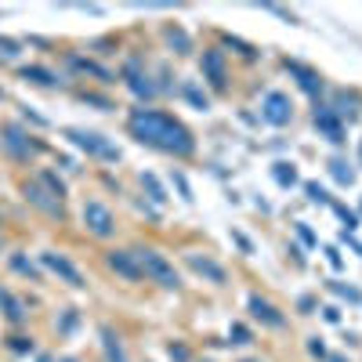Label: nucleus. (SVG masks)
Masks as SVG:
<instances>
[{
    "label": "nucleus",
    "mask_w": 362,
    "mask_h": 362,
    "mask_svg": "<svg viewBox=\"0 0 362 362\" xmlns=\"http://www.w3.org/2000/svg\"><path fill=\"white\" fill-rule=\"evenodd\" d=\"M40 181H44V185L51 188V193H55L58 200H66V185H62V178L55 174V170H44V174H40Z\"/></svg>",
    "instance_id": "27"
},
{
    "label": "nucleus",
    "mask_w": 362,
    "mask_h": 362,
    "mask_svg": "<svg viewBox=\"0 0 362 362\" xmlns=\"http://www.w3.org/2000/svg\"><path fill=\"white\" fill-rule=\"evenodd\" d=\"M76 319H80V315H76V312H69V315H66V319H62V333H69V330H73V326H76Z\"/></svg>",
    "instance_id": "44"
},
{
    "label": "nucleus",
    "mask_w": 362,
    "mask_h": 362,
    "mask_svg": "<svg viewBox=\"0 0 362 362\" xmlns=\"http://www.w3.org/2000/svg\"><path fill=\"white\" fill-rule=\"evenodd\" d=\"M297 308H301V315H312V312H315V297H301Z\"/></svg>",
    "instance_id": "42"
},
{
    "label": "nucleus",
    "mask_w": 362,
    "mask_h": 362,
    "mask_svg": "<svg viewBox=\"0 0 362 362\" xmlns=\"http://www.w3.org/2000/svg\"><path fill=\"white\" fill-rule=\"evenodd\" d=\"M326 258H330V265H333V268H344V258H340V250H337V246H326Z\"/></svg>",
    "instance_id": "41"
},
{
    "label": "nucleus",
    "mask_w": 362,
    "mask_h": 362,
    "mask_svg": "<svg viewBox=\"0 0 362 362\" xmlns=\"http://www.w3.org/2000/svg\"><path fill=\"white\" fill-rule=\"evenodd\" d=\"M326 362H348L344 355H326Z\"/></svg>",
    "instance_id": "45"
},
{
    "label": "nucleus",
    "mask_w": 362,
    "mask_h": 362,
    "mask_svg": "<svg viewBox=\"0 0 362 362\" xmlns=\"http://www.w3.org/2000/svg\"><path fill=\"white\" fill-rule=\"evenodd\" d=\"M163 36H167V44L174 48V55H188V51H193V40H188V33L181 26H167Z\"/></svg>",
    "instance_id": "21"
},
{
    "label": "nucleus",
    "mask_w": 362,
    "mask_h": 362,
    "mask_svg": "<svg viewBox=\"0 0 362 362\" xmlns=\"http://www.w3.org/2000/svg\"><path fill=\"white\" fill-rule=\"evenodd\" d=\"M185 265L193 268L196 275H203L207 283H214V286H225V283H228V272H225V265H218L214 258H207V253L188 250V253H185Z\"/></svg>",
    "instance_id": "12"
},
{
    "label": "nucleus",
    "mask_w": 362,
    "mask_h": 362,
    "mask_svg": "<svg viewBox=\"0 0 362 362\" xmlns=\"http://www.w3.org/2000/svg\"><path fill=\"white\" fill-rule=\"evenodd\" d=\"M18 76H22L26 83H40V88H58V76L51 73V69H44V66H22L18 69Z\"/></svg>",
    "instance_id": "18"
},
{
    "label": "nucleus",
    "mask_w": 362,
    "mask_h": 362,
    "mask_svg": "<svg viewBox=\"0 0 362 362\" xmlns=\"http://www.w3.org/2000/svg\"><path fill=\"white\" fill-rule=\"evenodd\" d=\"M243 362H258V358H243Z\"/></svg>",
    "instance_id": "48"
},
{
    "label": "nucleus",
    "mask_w": 362,
    "mask_h": 362,
    "mask_svg": "<svg viewBox=\"0 0 362 362\" xmlns=\"http://www.w3.org/2000/svg\"><path fill=\"white\" fill-rule=\"evenodd\" d=\"M330 207H333V214H337L340 221L348 225V232H355V228H358V214H355V210H348V207H340V203H330Z\"/></svg>",
    "instance_id": "29"
},
{
    "label": "nucleus",
    "mask_w": 362,
    "mask_h": 362,
    "mask_svg": "<svg viewBox=\"0 0 362 362\" xmlns=\"http://www.w3.org/2000/svg\"><path fill=\"white\" fill-rule=\"evenodd\" d=\"M355 105H358V98H355V95H348V91H337L330 109H333L340 120H344V116H348V120H355Z\"/></svg>",
    "instance_id": "22"
},
{
    "label": "nucleus",
    "mask_w": 362,
    "mask_h": 362,
    "mask_svg": "<svg viewBox=\"0 0 362 362\" xmlns=\"http://www.w3.org/2000/svg\"><path fill=\"white\" fill-rule=\"evenodd\" d=\"M261 120L272 123V127H286V123L293 120V102H290V95L268 91V95L261 98Z\"/></svg>",
    "instance_id": "9"
},
{
    "label": "nucleus",
    "mask_w": 362,
    "mask_h": 362,
    "mask_svg": "<svg viewBox=\"0 0 362 362\" xmlns=\"http://www.w3.org/2000/svg\"><path fill=\"white\" fill-rule=\"evenodd\" d=\"M326 167H330V178H333L337 185H344V188L355 185V170H351V163H348L344 156H333Z\"/></svg>",
    "instance_id": "20"
},
{
    "label": "nucleus",
    "mask_w": 362,
    "mask_h": 362,
    "mask_svg": "<svg viewBox=\"0 0 362 362\" xmlns=\"http://www.w3.org/2000/svg\"><path fill=\"white\" fill-rule=\"evenodd\" d=\"M11 351H33V337L15 333V337H11Z\"/></svg>",
    "instance_id": "37"
},
{
    "label": "nucleus",
    "mask_w": 362,
    "mask_h": 362,
    "mask_svg": "<svg viewBox=\"0 0 362 362\" xmlns=\"http://www.w3.org/2000/svg\"><path fill=\"white\" fill-rule=\"evenodd\" d=\"M83 228H88L91 236H98V239H113L116 236L113 210L105 203H98V200H88V203H83Z\"/></svg>",
    "instance_id": "5"
},
{
    "label": "nucleus",
    "mask_w": 362,
    "mask_h": 362,
    "mask_svg": "<svg viewBox=\"0 0 362 362\" xmlns=\"http://www.w3.org/2000/svg\"><path fill=\"white\" fill-rule=\"evenodd\" d=\"M18 55H22V44L11 36H0V58H18Z\"/></svg>",
    "instance_id": "30"
},
{
    "label": "nucleus",
    "mask_w": 362,
    "mask_h": 362,
    "mask_svg": "<svg viewBox=\"0 0 362 362\" xmlns=\"http://www.w3.org/2000/svg\"><path fill=\"white\" fill-rule=\"evenodd\" d=\"M312 120H315V127H319V134H323L326 141H333V145H344L348 138V131H344V120H340L333 109H330V105L326 102H319L315 105V113H312Z\"/></svg>",
    "instance_id": "10"
},
{
    "label": "nucleus",
    "mask_w": 362,
    "mask_h": 362,
    "mask_svg": "<svg viewBox=\"0 0 362 362\" xmlns=\"http://www.w3.org/2000/svg\"><path fill=\"white\" fill-rule=\"evenodd\" d=\"M181 98H185V102H193L200 113H207V109H210V98L196 88V83H181Z\"/></svg>",
    "instance_id": "24"
},
{
    "label": "nucleus",
    "mask_w": 362,
    "mask_h": 362,
    "mask_svg": "<svg viewBox=\"0 0 362 362\" xmlns=\"http://www.w3.org/2000/svg\"><path fill=\"white\" fill-rule=\"evenodd\" d=\"M141 188L148 193V200H153V203H167V193H163V185H160V178H156V174L141 170Z\"/></svg>",
    "instance_id": "23"
},
{
    "label": "nucleus",
    "mask_w": 362,
    "mask_h": 362,
    "mask_svg": "<svg viewBox=\"0 0 362 362\" xmlns=\"http://www.w3.org/2000/svg\"><path fill=\"white\" fill-rule=\"evenodd\" d=\"M272 178L279 181L283 188H290V185H297V167L293 163H275L272 167Z\"/></svg>",
    "instance_id": "25"
},
{
    "label": "nucleus",
    "mask_w": 362,
    "mask_h": 362,
    "mask_svg": "<svg viewBox=\"0 0 362 362\" xmlns=\"http://www.w3.org/2000/svg\"><path fill=\"white\" fill-rule=\"evenodd\" d=\"M69 66L76 69V73H83V76H95V80H102V83H113L116 76L105 69V66H98V62H91V58H83V55H69Z\"/></svg>",
    "instance_id": "16"
},
{
    "label": "nucleus",
    "mask_w": 362,
    "mask_h": 362,
    "mask_svg": "<svg viewBox=\"0 0 362 362\" xmlns=\"http://www.w3.org/2000/svg\"><path fill=\"white\" fill-rule=\"evenodd\" d=\"M330 290H333V293H340V297H348L351 305H362V293H358L355 286H344V283H330Z\"/></svg>",
    "instance_id": "32"
},
{
    "label": "nucleus",
    "mask_w": 362,
    "mask_h": 362,
    "mask_svg": "<svg viewBox=\"0 0 362 362\" xmlns=\"http://www.w3.org/2000/svg\"><path fill=\"white\" fill-rule=\"evenodd\" d=\"M261 11H268V15H279V18H286V22H297V18L286 11V8H275V4H261Z\"/></svg>",
    "instance_id": "40"
},
{
    "label": "nucleus",
    "mask_w": 362,
    "mask_h": 362,
    "mask_svg": "<svg viewBox=\"0 0 362 362\" xmlns=\"http://www.w3.org/2000/svg\"><path fill=\"white\" fill-rule=\"evenodd\" d=\"M323 319H326V323H340V308L326 305V308H323Z\"/></svg>",
    "instance_id": "43"
},
{
    "label": "nucleus",
    "mask_w": 362,
    "mask_h": 362,
    "mask_svg": "<svg viewBox=\"0 0 362 362\" xmlns=\"http://www.w3.org/2000/svg\"><path fill=\"white\" fill-rule=\"evenodd\" d=\"M228 337H232V344H250V340H253L243 323H232V333H228Z\"/></svg>",
    "instance_id": "33"
},
{
    "label": "nucleus",
    "mask_w": 362,
    "mask_h": 362,
    "mask_svg": "<svg viewBox=\"0 0 362 362\" xmlns=\"http://www.w3.org/2000/svg\"><path fill=\"white\" fill-rule=\"evenodd\" d=\"M286 66V73L297 80V88H301L305 95H323V76H319V69H312V66H305V62H293V58H286L283 62Z\"/></svg>",
    "instance_id": "15"
},
{
    "label": "nucleus",
    "mask_w": 362,
    "mask_h": 362,
    "mask_svg": "<svg viewBox=\"0 0 362 362\" xmlns=\"http://www.w3.org/2000/svg\"><path fill=\"white\" fill-rule=\"evenodd\" d=\"M11 268H15L18 275H26V279H33V283L40 279V268H36L33 261H26L22 253H11Z\"/></svg>",
    "instance_id": "26"
},
{
    "label": "nucleus",
    "mask_w": 362,
    "mask_h": 362,
    "mask_svg": "<svg viewBox=\"0 0 362 362\" xmlns=\"http://www.w3.org/2000/svg\"><path fill=\"white\" fill-rule=\"evenodd\" d=\"M221 40H225L228 48H236V51H239L243 58H253V55H258V48H253V44H246V40H239V36H228V33H225Z\"/></svg>",
    "instance_id": "28"
},
{
    "label": "nucleus",
    "mask_w": 362,
    "mask_h": 362,
    "mask_svg": "<svg viewBox=\"0 0 362 362\" xmlns=\"http://www.w3.org/2000/svg\"><path fill=\"white\" fill-rule=\"evenodd\" d=\"M0 308H4V315L11 319V323H22V319H26V305L18 301L11 290H4V286H0Z\"/></svg>",
    "instance_id": "19"
},
{
    "label": "nucleus",
    "mask_w": 362,
    "mask_h": 362,
    "mask_svg": "<svg viewBox=\"0 0 362 362\" xmlns=\"http://www.w3.org/2000/svg\"><path fill=\"white\" fill-rule=\"evenodd\" d=\"M358 160H362V145H358Z\"/></svg>",
    "instance_id": "47"
},
{
    "label": "nucleus",
    "mask_w": 362,
    "mask_h": 362,
    "mask_svg": "<svg viewBox=\"0 0 362 362\" xmlns=\"http://www.w3.org/2000/svg\"><path fill=\"white\" fill-rule=\"evenodd\" d=\"M0 98H4V91H0Z\"/></svg>",
    "instance_id": "49"
},
{
    "label": "nucleus",
    "mask_w": 362,
    "mask_h": 362,
    "mask_svg": "<svg viewBox=\"0 0 362 362\" xmlns=\"http://www.w3.org/2000/svg\"><path fill=\"white\" fill-rule=\"evenodd\" d=\"M40 265H44L48 272H55L62 283H69L73 290H83V286H88V283H83V275H80V268L66 258V253H58V250H44V253H40Z\"/></svg>",
    "instance_id": "7"
},
{
    "label": "nucleus",
    "mask_w": 362,
    "mask_h": 362,
    "mask_svg": "<svg viewBox=\"0 0 362 362\" xmlns=\"http://www.w3.org/2000/svg\"><path fill=\"white\" fill-rule=\"evenodd\" d=\"M58 362H76V358H58Z\"/></svg>",
    "instance_id": "46"
},
{
    "label": "nucleus",
    "mask_w": 362,
    "mask_h": 362,
    "mask_svg": "<svg viewBox=\"0 0 362 362\" xmlns=\"http://www.w3.org/2000/svg\"><path fill=\"white\" fill-rule=\"evenodd\" d=\"M167 351H170V358H174V362H188V358H193V351H188L185 344H170Z\"/></svg>",
    "instance_id": "38"
},
{
    "label": "nucleus",
    "mask_w": 362,
    "mask_h": 362,
    "mask_svg": "<svg viewBox=\"0 0 362 362\" xmlns=\"http://www.w3.org/2000/svg\"><path fill=\"white\" fill-rule=\"evenodd\" d=\"M0 148H4L15 163H29V160H36L40 153H44L48 145L36 134H29L22 123H4L0 127Z\"/></svg>",
    "instance_id": "3"
},
{
    "label": "nucleus",
    "mask_w": 362,
    "mask_h": 362,
    "mask_svg": "<svg viewBox=\"0 0 362 362\" xmlns=\"http://www.w3.org/2000/svg\"><path fill=\"white\" fill-rule=\"evenodd\" d=\"M62 134H66V141L76 145L80 153H88L91 160H102V163H116L120 160V148L98 131H88V127H66Z\"/></svg>",
    "instance_id": "4"
},
{
    "label": "nucleus",
    "mask_w": 362,
    "mask_h": 362,
    "mask_svg": "<svg viewBox=\"0 0 362 362\" xmlns=\"http://www.w3.org/2000/svg\"><path fill=\"white\" fill-rule=\"evenodd\" d=\"M98 337H102L105 358H109V362H127V351H123V344H120V337L113 333V326H102V330H98Z\"/></svg>",
    "instance_id": "17"
},
{
    "label": "nucleus",
    "mask_w": 362,
    "mask_h": 362,
    "mask_svg": "<svg viewBox=\"0 0 362 362\" xmlns=\"http://www.w3.org/2000/svg\"><path fill=\"white\" fill-rule=\"evenodd\" d=\"M297 239H301L305 246H315V243H319V239H315V232H312L305 221H297Z\"/></svg>",
    "instance_id": "36"
},
{
    "label": "nucleus",
    "mask_w": 362,
    "mask_h": 362,
    "mask_svg": "<svg viewBox=\"0 0 362 362\" xmlns=\"http://www.w3.org/2000/svg\"><path fill=\"white\" fill-rule=\"evenodd\" d=\"M200 69H203V80L210 83V91H225L228 88V66H225V51L218 48H207L203 58H200Z\"/></svg>",
    "instance_id": "8"
},
{
    "label": "nucleus",
    "mask_w": 362,
    "mask_h": 362,
    "mask_svg": "<svg viewBox=\"0 0 362 362\" xmlns=\"http://www.w3.org/2000/svg\"><path fill=\"white\" fill-rule=\"evenodd\" d=\"M246 308H250V315L258 319L261 326H268V330H283V326H286V315L275 308L272 301H265L261 293H250V297H246Z\"/></svg>",
    "instance_id": "13"
},
{
    "label": "nucleus",
    "mask_w": 362,
    "mask_h": 362,
    "mask_svg": "<svg viewBox=\"0 0 362 362\" xmlns=\"http://www.w3.org/2000/svg\"><path fill=\"white\" fill-rule=\"evenodd\" d=\"M308 355H312V358H319V362H326V355H330V351H326V344H323L319 337H308Z\"/></svg>",
    "instance_id": "34"
},
{
    "label": "nucleus",
    "mask_w": 362,
    "mask_h": 362,
    "mask_svg": "<svg viewBox=\"0 0 362 362\" xmlns=\"http://www.w3.org/2000/svg\"><path fill=\"white\" fill-rule=\"evenodd\" d=\"M131 253H134V261H138V268L148 283H156L163 290H181V275L174 272V265H170L156 246H138Z\"/></svg>",
    "instance_id": "2"
},
{
    "label": "nucleus",
    "mask_w": 362,
    "mask_h": 362,
    "mask_svg": "<svg viewBox=\"0 0 362 362\" xmlns=\"http://www.w3.org/2000/svg\"><path fill=\"white\" fill-rule=\"evenodd\" d=\"M80 98H83V102H91V105H98V109H113V102H109V98H102V95H91V91H83Z\"/></svg>",
    "instance_id": "39"
},
{
    "label": "nucleus",
    "mask_w": 362,
    "mask_h": 362,
    "mask_svg": "<svg viewBox=\"0 0 362 362\" xmlns=\"http://www.w3.org/2000/svg\"><path fill=\"white\" fill-rule=\"evenodd\" d=\"M305 193H308V200H312V203H330L326 188L319 185V181H305Z\"/></svg>",
    "instance_id": "31"
},
{
    "label": "nucleus",
    "mask_w": 362,
    "mask_h": 362,
    "mask_svg": "<svg viewBox=\"0 0 362 362\" xmlns=\"http://www.w3.org/2000/svg\"><path fill=\"white\" fill-rule=\"evenodd\" d=\"M127 131H131V138L138 145H148V148L167 153L174 160H188L196 153L193 131H188L178 116H170L163 109H131V116H127Z\"/></svg>",
    "instance_id": "1"
},
{
    "label": "nucleus",
    "mask_w": 362,
    "mask_h": 362,
    "mask_svg": "<svg viewBox=\"0 0 362 362\" xmlns=\"http://www.w3.org/2000/svg\"><path fill=\"white\" fill-rule=\"evenodd\" d=\"M22 193H26V200L40 210V214L58 218V221L66 218V200H58V196H55V193H51V188H48L44 181H40V178H36V181H26V185H22Z\"/></svg>",
    "instance_id": "6"
},
{
    "label": "nucleus",
    "mask_w": 362,
    "mask_h": 362,
    "mask_svg": "<svg viewBox=\"0 0 362 362\" xmlns=\"http://www.w3.org/2000/svg\"><path fill=\"white\" fill-rule=\"evenodd\" d=\"M170 178H174V185H178V193H181V200H185V203H193V188H188L185 174H178V170H174V174H170Z\"/></svg>",
    "instance_id": "35"
},
{
    "label": "nucleus",
    "mask_w": 362,
    "mask_h": 362,
    "mask_svg": "<svg viewBox=\"0 0 362 362\" xmlns=\"http://www.w3.org/2000/svg\"><path fill=\"white\" fill-rule=\"evenodd\" d=\"M123 80H127V88H131V95L134 98H141V102H148V98H156L160 95V88L153 80H148V73H141V62L138 58H127V66H123Z\"/></svg>",
    "instance_id": "11"
},
{
    "label": "nucleus",
    "mask_w": 362,
    "mask_h": 362,
    "mask_svg": "<svg viewBox=\"0 0 362 362\" xmlns=\"http://www.w3.org/2000/svg\"><path fill=\"white\" fill-rule=\"evenodd\" d=\"M105 265H109V272H116L120 279H127V283H138V279H145L131 250H105Z\"/></svg>",
    "instance_id": "14"
},
{
    "label": "nucleus",
    "mask_w": 362,
    "mask_h": 362,
    "mask_svg": "<svg viewBox=\"0 0 362 362\" xmlns=\"http://www.w3.org/2000/svg\"><path fill=\"white\" fill-rule=\"evenodd\" d=\"M358 210H362V203H358Z\"/></svg>",
    "instance_id": "50"
}]
</instances>
